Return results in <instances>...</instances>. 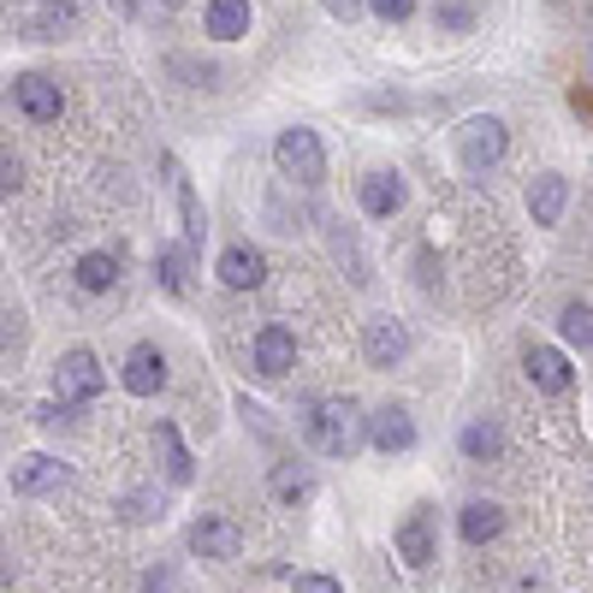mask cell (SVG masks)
I'll use <instances>...</instances> for the list:
<instances>
[{
  "label": "cell",
  "instance_id": "6da1fadb",
  "mask_svg": "<svg viewBox=\"0 0 593 593\" xmlns=\"http://www.w3.org/2000/svg\"><path fill=\"white\" fill-rule=\"evenodd\" d=\"M362 422H369V415L356 410V398H321L303 428H309V445H315L321 458H351L362 445Z\"/></svg>",
  "mask_w": 593,
  "mask_h": 593
},
{
  "label": "cell",
  "instance_id": "7a4b0ae2",
  "mask_svg": "<svg viewBox=\"0 0 593 593\" xmlns=\"http://www.w3.org/2000/svg\"><path fill=\"white\" fill-rule=\"evenodd\" d=\"M273 161L285 179L296 184H321L326 179V154H321V137L315 131H303V125H291V131H279V143H273Z\"/></svg>",
  "mask_w": 593,
  "mask_h": 593
},
{
  "label": "cell",
  "instance_id": "3957f363",
  "mask_svg": "<svg viewBox=\"0 0 593 593\" xmlns=\"http://www.w3.org/2000/svg\"><path fill=\"white\" fill-rule=\"evenodd\" d=\"M101 362H96V351H66V362H60V374H54V386H60V398L66 404H90V398L101 392Z\"/></svg>",
  "mask_w": 593,
  "mask_h": 593
},
{
  "label": "cell",
  "instance_id": "277c9868",
  "mask_svg": "<svg viewBox=\"0 0 593 593\" xmlns=\"http://www.w3.org/2000/svg\"><path fill=\"white\" fill-rule=\"evenodd\" d=\"M458 154H463L469 172H486L504 154V125L499 119H469V125L458 131Z\"/></svg>",
  "mask_w": 593,
  "mask_h": 593
},
{
  "label": "cell",
  "instance_id": "5b68a950",
  "mask_svg": "<svg viewBox=\"0 0 593 593\" xmlns=\"http://www.w3.org/2000/svg\"><path fill=\"white\" fill-rule=\"evenodd\" d=\"M190 552H197V557H214V564H225V557H238V552H243L238 522H225V516H202L197 529H190Z\"/></svg>",
  "mask_w": 593,
  "mask_h": 593
},
{
  "label": "cell",
  "instance_id": "8992f818",
  "mask_svg": "<svg viewBox=\"0 0 593 593\" xmlns=\"http://www.w3.org/2000/svg\"><path fill=\"white\" fill-rule=\"evenodd\" d=\"M398 557H404L410 570L433 564V511L428 504H415V511L404 516V529H398Z\"/></svg>",
  "mask_w": 593,
  "mask_h": 593
},
{
  "label": "cell",
  "instance_id": "52a82bcc",
  "mask_svg": "<svg viewBox=\"0 0 593 593\" xmlns=\"http://www.w3.org/2000/svg\"><path fill=\"white\" fill-rule=\"evenodd\" d=\"M362 440H374L380 451H410V445H415V422H410V410H398V404L374 410L369 422H362Z\"/></svg>",
  "mask_w": 593,
  "mask_h": 593
},
{
  "label": "cell",
  "instance_id": "ba28073f",
  "mask_svg": "<svg viewBox=\"0 0 593 593\" xmlns=\"http://www.w3.org/2000/svg\"><path fill=\"white\" fill-rule=\"evenodd\" d=\"M66 481H72V475H66V463H54V458H24V463H12V493H24V499L60 493Z\"/></svg>",
  "mask_w": 593,
  "mask_h": 593
},
{
  "label": "cell",
  "instance_id": "9c48e42d",
  "mask_svg": "<svg viewBox=\"0 0 593 593\" xmlns=\"http://www.w3.org/2000/svg\"><path fill=\"white\" fill-rule=\"evenodd\" d=\"M291 362H296V339H291V326H261V339H255V374H291Z\"/></svg>",
  "mask_w": 593,
  "mask_h": 593
},
{
  "label": "cell",
  "instance_id": "30bf717a",
  "mask_svg": "<svg viewBox=\"0 0 593 593\" xmlns=\"http://www.w3.org/2000/svg\"><path fill=\"white\" fill-rule=\"evenodd\" d=\"M356 197H362V214L369 220H392L398 208H404V179H398V172H369Z\"/></svg>",
  "mask_w": 593,
  "mask_h": 593
},
{
  "label": "cell",
  "instance_id": "8fae6325",
  "mask_svg": "<svg viewBox=\"0 0 593 593\" xmlns=\"http://www.w3.org/2000/svg\"><path fill=\"white\" fill-rule=\"evenodd\" d=\"M167 386V356L154 351V344H137V351L125 356V392H137V398H154Z\"/></svg>",
  "mask_w": 593,
  "mask_h": 593
},
{
  "label": "cell",
  "instance_id": "7c38bea8",
  "mask_svg": "<svg viewBox=\"0 0 593 593\" xmlns=\"http://www.w3.org/2000/svg\"><path fill=\"white\" fill-rule=\"evenodd\" d=\"M564 202H570V179H564V172H540V179L529 184V214H534V225H557Z\"/></svg>",
  "mask_w": 593,
  "mask_h": 593
},
{
  "label": "cell",
  "instance_id": "4fadbf2b",
  "mask_svg": "<svg viewBox=\"0 0 593 593\" xmlns=\"http://www.w3.org/2000/svg\"><path fill=\"white\" fill-rule=\"evenodd\" d=\"M220 279L232 291H255L261 279H268V261H261V250H250V243H232V250L220 255Z\"/></svg>",
  "mask_w": 593,
  "mask_h": 593
},
{
  "label": "cell",
  "instance_id": "5bb4252c",
  "mask_svg": "<svg viewBox=\"0 0 593 593\" xmlns=\"http://www.w3.org/2000/svg\"><path fill=\"white\" fill-rule=\"evenodd\" d=\"M202 24H208V37H214V42L250 37V0H208Z\"/></svg>",
  "mask_w": 593,
  "mask_h": 593
},
{
  "label": "cell",
  "instance_id": "9a60e30c",
  "mask_svg": "<svg viewBox=\"0 0 593 593\" xmlns=\"http://www.w3.org/2000/svg\"><path fill=\"white\" fill-rule=\"evenodd\" d=\"M12 101H19V113L30 119H60V83H48V78H19L12 83Z\"/></svg>",
  "mask_w": 593,
  "mask_h": 593
},
{
  "label": "cell",
  "instance_id": "2e32d148",
  "mask_svg": "<svg viewBox=\"0 0 593 593\" xmlns=\"http://www.w3.org/2000/svg\"><path fill=\"white\" fill-rule=\"evenodd\" d=\"M362 344H369V362H374V369H392V362L410 356V333H404L398 321H369V339H362Z\"/></svg>",
  "mask_w": 593,
  "mask_h": 593
},
{
  "label": "cell",
  "instance_id": "e0dca14e",
  "mask_svg": "<svg viewBox=\"0 0 593 593\" xmlns=\"http://www.w3.org/2000/svg\"><path fill=\"white\" fill-rule=\"evenodd\" d=\"M504 529V511L499 504H486V499H475V504H463V516H458V534L469 540V546H486Z\"/></svg>",
  "mask_w": 593,
  "mask_h": 593
},
{
  "label": "cell",
  "instance_id": "ac0fdd59",
  "mask_svg": "<svg viewBox=\"0 0 593 593\" xmlns=\"http://www.w3.org/2000/svg\"><path fill=\"white\" fill-rule=\"evenodd\" d=\"M529 380H534V386L540 392H570V362L564 356H557V351H529Z\"/></svg>",
  "mask_w": 593,
  "mask_h": 593
},
{
  "label": "cell",
  "instance_id": "d6986e66",
  "mask_svg": "<svg viewBox=\"0 0 593 593\" xmlns=\"http://www.w3.org/2000/svg\"><path fill=\"white\" fill-rule=\"evenodd\" d=\"M154 445L167 451V481H172V486H190V475H197V463H190V451L179 445V428L161 422V428H154Z\"/></svg>",
  "mask_w": 593,
  "mask_h": 593
},
{
  "label": "cell",
  "instance_id": "ffe728a7",
  "mask_svg": "<svg viewBox=\"0 0 593 593\" xmlns=\"http://www.w3.org/2000/svg\"><path fill=\"white\" fill-rule=\"evenodd\" d=\"M309 493H315V475H309L303 463H279L273 469V499L296 504V499H309Z\"/></svg>",
  "mask_w": 593,
  "mask_h": 593
},
{
  "label": "cell",
  "instance_id": "44dd1931",
  "mask_svg": "<svg viewBox=\"0 0 593 593\" xmlns=\"http://www.w3.org/2000/svg\"><path fill=\"white\" fill-rule=\"evenodd\" d=\"M78 285H83V291H113V285H119V261L101 255V250L83 255V261H78Z\"/></svg>",
  "mask_w": 593,
  "mask_h": 593
},
{
  "label": "cell",
  "instance_id": "7402d4cb",
  "mask_svg": "<svg viewBox=\"0 0 593 593\" xmlns=\"http://www.w3.org/2000/svg\"><path fill=\"white\" fill-rule=\"evenodd\" d=\"M463 451H469L475 463H486V458H499V451H504V433H499L493 422H469V428H463Z\"/></svg>",
  "mask_w": 593,
  "mask_h": 593
},
{
  "label": "cell",
  "instance_id": "603a6c76",
  "mask_svg": "<svg viewBox=\"0 0 593 593\" xmlns=\"http://www.w3.org/2000/svg\"><path fill=\"white\" fill-rule=\"evenodd\" d=\"M557 326H564V339L575 344V351H587V344H593V309L587 303H570L564 315H557Z\"/></svg>",
  "mask_w": 593,
  "mask_h": 593
},
{
  "label": "cell",
  "instance_id": "cb8c5ba5",
  "mask_svg": "<svg viewBox=\"0 0 593 593\" xmlns=\"http://www.w3.org/2000/svg\"><path fill=\"white\" fill-rule=\"evenodd\" d=\"M161 285H167L172 296H184V250H179V243L161 250Z\"/></svg>",
  "mask_w": 593,
  "mask_h": 593
},
{
  "label": "cell",
  "instance_id": "d4e9b609",
  "mask_svg": "<svg viewBox=\"0 0 593 593\" xmlns=\"http://www.w3.org/2000/svg\"><path fill=\"white\" fill-rule=\"evenodd\" d=\"M369 7H374L380 19H386V24H404L410 12H415V0H369Z\"/></svg>",
  "mask_w": 593,
  "mask_h": 593
},
{
  "label": "cell",
  "instance_id": "484cf974",
  "mask_svg": "<svg viewBox=\"0 0 593 593\" xmlns=\"http://www.w3.org/2000/svg\"><path fill=\"white\" fill-rule=\"evenodd\" d=\"M296 593H344L333 575H296Z\"/></svg>",
  "mask_w": 593,
  "mask_h": 593
},
{
  "label": "cell",
  "instance_id": "4316f807",
  "mask_svg": "<svg viewBox=\"0 0 593 593\" xmlns=\"http://www.w3.org/2000/svg\"><path fill=\"white\" fill-rule=\"evenodd\" d=\"M440 24L445 30H469V24H475V12H469V7H440Z\"/></svg>",
  "mask_w": 593,
  "mask_h": 593
},
{
  "label": "cell",
  "instance_id": "83f0119b",
  "mask_svg": "<svg viewBox=\"0 0 593 593\" xmlns=\"http://www.w3.org/2000/svg\"><path fill=\"white\" fill-rule=\"evenodd\" d=\"M321 7H326V12H333V19H344V24H351V19H356V12H362V0H321Z\"/></svg>",
  "mask_w": 593,
  "mask_h": 593
},
{
  "label": "cell",
  "instance_id": "f1b7e54d",
  "mask_svg": "<svg viewBox=\"0 0 593 593\" xmlns=\"http://www.w3.org/2000/svg\"><path fill=\"white\" fill-rule=\"evenodd\" d=\"M12 190H19V167L0 161V197H12Z\"/></svg>",
  "mask_w": 593,
  "mask_h": 593
}]
</instances>
